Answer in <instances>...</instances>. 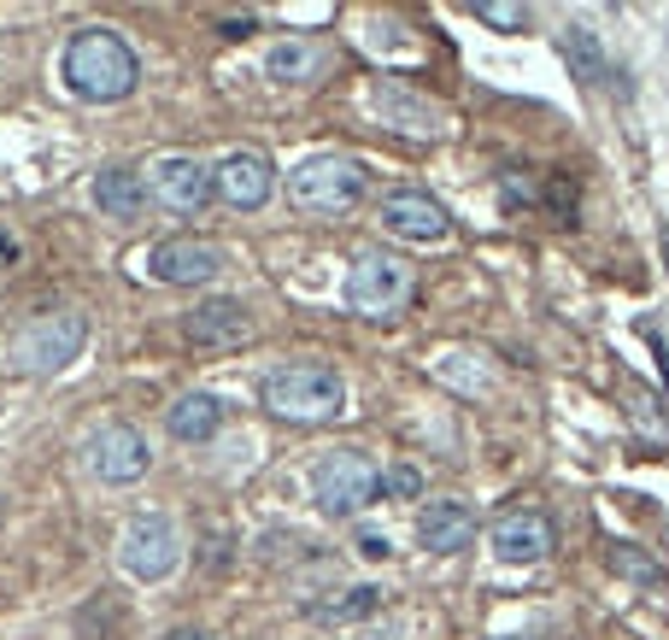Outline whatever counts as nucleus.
I'll return each mask as SVG.
<instances>
[{
  "mask_svg": "<svg viewBox=\"0 0 669 640\" xmlns=\"http://www.w3.org/2000/svg\"><path fill=\"white\" fill-rule=\"evenodd\" d=\"M83 341H89V317L77 305H53L0 336V365L18 376H60L83 353Z\"/></svg>",
  "mask_w": 669,
  "mask_h": 640,
  "instance_id": "nucleus-1",
  "label": "nucleus"
},
{
  "mask_svg": "<svg viewBox=\"0 0 669 640\" xmlns=\"http://www.w3.org/2000/svg\"><path fill=\"white\" fill-rule=\"evenodd\" d=\"M60 77L77 100H100V106H106V100H124L136 89L141 65L118 30H77L65 60H60Z\"/></svg>",
  "mask_w": 669,
  "mask_h": 640,
  "instance_id": "nucleus-2",
  "label": "nucleus"
},
{
  "mask_svg": "<svg viewBox=\"0 0 669 640\" xmlns=\"http://www.w3.org/2000/svg\"><path fill=\"white\" fill-rule=\"evenodd\" d=\"M258 400H265L276 417H288V424H324V417L346 412V382L335 365L300 359V365H276L265 382H258Z\"/></svg>",
  "mask_w": 669,
  "mask_h": 640,
  "instance_id": "nucleus-3",
  "label": "nucleus"
},
{
  "mask_svg": "<svg viewBox=\"0 0 669 640\" xmlns=\"http://www.w3.org/2000/svg\"><path fill=\"white\" fill-rule=\"evenodd\" d=\"M365 200V165L346 153H317L288 177V206L317 212V217H341Z\"/></svg>",
  "mask_w": 669,
  "mask_h": 640,
  "instance_id": "nucleus-4",
  "label": "nucleus"
},
{
  "mask_svg": "<svg viewBox=\"0 0 669 640\" xmlns=\"http://www.w3.org/2000/svg\"><path fill=\"white\" fill-rule=\"evenodd\" d=\"M376 493H382V470H376L370 453H358V447H335V453L317 459L312 500L324 505L329 517H358Z\"/></svg>",
  "mask_w": 669,
  "mask_h": 640,
  "instance_id": "nucleus-5",
  "label": "nucleus"
},
{
  "mask_svg": "<svg viewBox=\"0 0 669 640\" xmlns=\"http://www.w3.org/2000/svg\"><path fill=\"white\" fill-rule=\"evenodd\" d=\"M118 564H124V576H136V581H165L171 570L182 564V535H177V523L171 517H136L129 529L118 535Z\"/></svg>",
  "mask_w": 669,
  "mask_h": 640,
  "instance_id": "nucleus-6",
  "label": "nucleus"
},
{
  "mask_svg": "<svg viewBox=\"0 0 669 640\" xmlns=\"http://www.w3.org/2000/svg\"><path fill=\"white\" fill-rule=\"evenodd\" d=\"M148 194L171 212H200V206H212V194H217V171L188 159V153H165L148 165Z\"/></svg>",
  "mask_w": 669,
  "mask_h": 640,
  "instance_id": "nucleus-7",
  "label": "nucleus"
},
{
  "mask_svg": "<svg viewBox=\"0 0 669 640\" xmlns=\"http://www.w3.org/2000/svg\"><path fill=\"white\" fill-rule=\"evenodd\" d=\"M405 294H412V271H405L400 259H388V253H365L353 265V276H346V305L365 312V317L400 312Z\"/></svg>",
  "mask_w": 669,
  "mask_h": 640,
  "instance_id": "nucleus-8",
  "label": "nucleus"
},
{
  "mask_svg": "<svg viewBox=\"0 0 669 640\" xmlns=\"http://www.w3.org/2000/svg\"><path fill=\"white\" fill-rule=\"evenodd\" d=\"M148 276L153 283H165V288H200V283H212L217 271H224V247L217 241H194V236H177V241H159L148 247Z\"/></svg>",
  "mask_w": 669,
  "mask_h": 640,
  "instance_id": "nucleus-9",
  "label": "nucleus"
},
{
  "mask_svg": "<svg viewBox=\"0 0 669 640\" xmlns=\"http://www.w3.org/2000/svg\"><path fill=\"white\" fill-rule=\"evenodd\" d=\"M89 470L100 476V482H112V488H129V482H141V476L153 470V447H148V435L141 429H129V424H106L89 441Z\"/></svg>",
  "mask_w": 669,
  "mask_h": 640,
  "instance_id": "nucleus-10",
  "label": "nucleus"
},
{
  "mask_svg": "<svg viewBox=\"0 0 669 640\" xmlns=\"http://www.w3.org/2000/svg\"><path fill=\"white\" fill-rule=\"evenodd\" d=\"M382 229L388 236H400V241H412V247H434V241H446V212L434 206L429 194H417V188H400V194H382Z\"/></svg>",
  "mask_w": 669,
  "mask_h": 640,
  "instance_id": "nucleus-11",
  "label": "nucleus"
},
{
  "mask_svg": "<svg viewBox=\"0 0 669 640\" xmlns=\"http://www.w3.org/2000/svg\"><path fill=\"white\" fill-rule=\"evenodd\" d=\"M270 188H276V171L258 148H236L224 165H217V194H224L236 212H258L270 200Z\"/></svg>",
  "mask_w": 669,
  "mask_h": 640,
  "instance_id": "nucleus-12",
  "label": "nucleus"
},
{
  "mask_svg": "<svg viewBox=\"0 0 669 640\" xmlns=\"http://www.w3.org/2000/svg\"><path fill=\"white\" fill-rule=\"evenodd\" d=\"M493 552L505 564H541L552 552V523L546 512H505L493 523Z\"/></svg>",
  "mask_w": 669,
  "mask_h": 640,
  "instance_id": "nucleus-13",
  "label": "nucleus"
},
{
  "mask_svg": "<svg viewBox=\"0 0 669 640\" xmlns=\"http://www.w3.org/2000/svg\"><path fill=\"white\" fill-rule=\"evenodd\" d=\"M253 336V317L241 300H200L188 312V341L194 347H241Z\"/></svg>",
  "mask_w": 669,
  "mask_h": 640,
  "instance_id": "nucleus-14",
  "label": "nucleus"
},
{
  "mask_svg": "<svg viewBox=\"0 0 669 640\" xmlns=\"http://www.w3.org/2000/svg\"><path fill=\"white\" fill-rule=\"evenodd\" d=\"M417 541L429 552H458L476 541V512L464 500H429L424 517H417Z\"/></svg>",
  "mask_w": 669,
  "mask_h": 640,
  "instance_id": "nucleus-15",
  "label": "nucleus"
},
{
  "mask_svg": "<svg viewBox=\"0 0 669 640\" xmlns=\"http://www.w3.org/2000/svg\"><path fill=\"white\" fill-rule=\"evenodd\" d=\"M94 206L106 212V217H141L148 212V177L141 171H129V165H106L94 177Z\"/></svg>",
  "mask_w": 669,
  "mask_h": 640,
  "instance_id": "nucleus-16",
  "label": "nucleus"
},
{
  "mask_svg": "<svg viewBox=\"0 0 669 640\" xmlns=\"http://www.w3.org/2000/svg\"><path fill=\"white\" fill-rule=\"evenodd\" d=\"M165 429L177 435L182 447H206L212 435L224 429V405H217L212 394H182V400H171Z\"/></svg>",
  "mask_w": 669,
  "mask_h": 640,
  "instance_id": "nucleus-17",
  "label": "nucleus"
},
{
  "mask_svg": "<svg viewBox=\"0 0 669 640\" xmlns=\"http://www.w3.org/2000/svg\"><path fill=\"white\" fill-rule=\"evenodd\" d=\"M329 65V53L317 41H276L270 48V77L276 83H317Z\"/></svg>",
  "mask_w": 669,
  "mask_h": 640,
  "instance_id": "nucleus-18",
  "label": "nucleus"
},
{
  "mask_svg": "<svg viewBox=\"0 0 669 640\" xmlns=\"http://www.w3.org/2000/svg\"><path fill=\"white\" fill-rule=\"evenodd\" d=\"M564 53H570V71L581 83H605L610 77L605 48H599V36H593L588 24H570V30H564Z\"/></svg>",
  "mask_w": 669,
  "mask_h": 640,
  "instance_id": "nucleus-19",
  "label": "nucleus"
},
{
  "mask_svg": "<svg viewBox=\"0 0 669 640\" xmlns=\"http://www.w3.org/2000/svg\"><path fill=\"white\" fill-rule=\"evenodd\" d=\"M370 611H382V588H346V600L312 605V617L317 623H358V617H370Z\"/></svg>",
  "mask_w": 669,
  "mask_h": 640,
  "instance_id": "nucleus-20",
  "label": "nucleus"
},
{
  "mask_svg": "<svg viewBox=\"0 0 669 640\" xmlns=\"http://www.w3.org/2000/svg\"><path fill=\"white\" fill-rule=\"evenodd\" d=\"M476 18L493 24V30H522V24H529V7H505V0H476Z\"/></svg>",
  "mask_w": 669,
  "mask_h": 640,
  "instance_id": "nucleus-21",
  "label": "nucleus"
},
{
  "mask_svg": "<svg viewBox=\"0 0 669 640\" xmlns=\"http://www.w3.org/2000/svg\"><path fill=\"white\" fill-rule=\"evenodd\" d=\"M382 493H400V500H412V493H424V476H417L412 464H394V470H382Z\"/></svg>",
  "mask_w": 669,
  "mask_h": 640,
  "instance_id": "nucleus-22",
  "label": "nucleus"
},
{
  "mask_svg": "<svg viewBox=\"0 0 669 640\" xmlns=\"http://www.w3.org/2000/svg\"><path fill=\"white\" fill-rule=\"evenodd\" d=\"M358 552H365V559H388L394 547H388V535H358Z\"/></svg>",
  "mask_w": 669,
  "mask_h": 640,
  "instance_id": "nucleus-23",
  "label": "nucleus"
},
{
  "mask_svg": "<svg viewBox=\"0 0 669 640\" xmlns=\"http://www.w3.org/2000/svg\"><path fill=\"white\" fill-rule=\"evenodd\" d=\"M617 564H622L629 576H652V564H646V559H634V552H622V547H617Z\"/></svg>",
  "mask_w": 669,
  "mask_h": 640,
  "instance_id": "nucleus-24",
  "label": "nucleus"
},
{
  "mask_svg": "<svg viewBox=\"0 0 669 640\" xmlns=\"http://www.w3.org/2000/svg\"><path fill=\"white\" fill-rule=\"evenodd\" d=\"M0 259H7V265L18 259V241H12V236H0Z\"/></svg>",
  "mask_w": 669,
  "mask_h": 640,
  "instance_id": "nucleus-25",
  "label": "nucleus"
},
{
  "mask_svg": "<svg viewBox=\"0 0 669 640\" xmlns=\"http://www.w3.org/2000/svg\"><path fill=\"white\" fill-rule=\"evenodd\" d=\"M171 640H206V635H200V629H177V635H171Z\"/></svg>",
  "mask_w": 669,
  "mask_h": 640,
  "instance_id": "nucleus-26",
  "label": "nucleus"
},
{
  "mask_svg": "<svg viewBox=\"0 0 669 640\" xmlns=\"http://www.w3.org/2000/svg\"><path fill=\"white\" fill-rule=\"evenodd\" d=\"M664 253H669V247H664Z\"/></svg>",
  "mask_w": 669,
  "mask_h": 640,
  "instance_id": "nucleus-27",
  "label": "nucleus"
}]
</instances>
